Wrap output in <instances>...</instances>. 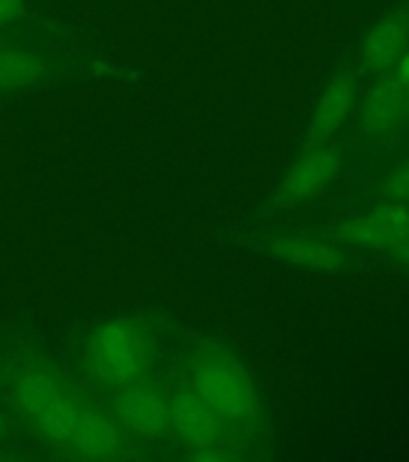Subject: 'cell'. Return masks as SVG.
<instances>
[{
    "instance_id": "6da1fadb",
    "label": "cell",
    "mask_w": 409,
    "mask_h": 462,
    "mask_svg": "<svg viewBox=\"0 0 409 462\" xmlns=\"http://www.w3.org/2000/svg\"><path fill=\"white\" fill-rule=\"evenodd\" d=\"M7 395L20 417L65 453L107 460L128 446L118 419L82 400L43 356H24L7 374Z\"/></svg>"
},
{
    "instance_id": "7a4b0ae2",
    "label": "cell",
    "mask_w": 409,
    "mask_h": 462,
    "mask_svg": "<svg viewBox=\"0 0 409 462\" xmlns=\"http://www.w3.org/2000/svg\"><path fill=\"white\" fill-rule=\"evenodd\" d=\"M191 385L241 439H251L263 424V402L244 361L229 346L205 342L186 359Z\"/></svg>"
},
{
    "instance_id": "3957f363",
    "label": "cell",
    "mask_w": 409,
    "mask_h": 462,
    "mask_svg": "<svg viewBox=\"0 0 409 462\" xmlns=\"http://www.w3.org/2000/svg\"><path fill=\"white\" fill-rule=\"evenodd\" d=\"M82 364L87 375L111 393L143 381L152 366L150 332L133 318H107L87 335Z\"/></svg>"
},
{
    "instance_id": "277c9868",
    "label": "cell",
    "mask_w": 409,
    "mask_h": 462,
    "mask_svg": "<svg viewBox=\"0 0 409 462\" xmlns=\"http://www.w3.org/2000/svg\"><path fill=\"white\" fill-rule=\"evenodd\" d=\"M169 410H172V431L186 446L191 453L205 450V448H227L241 446V439L231 426H227L219 414L202 400L193 390V385H181L169 395Z\"/></svg>"
},
{
    "instance_id": "5b68a950",
    "label": "cell",
    "mask_w": 409,
    "mask_h": 462,
    "mask_svg": "<svg viewBox=\"0 0 409 462\" xmlns=\"http://www.w3.org/2000/svg\"><path fill=\"white\" fill-rule=\"evenodd\" d=\"M114 411L125 431L143 439H162L172 431L169 395L154 383H144V378L116 390Z\"/></svg>"
},
{
    "instance_id": "8992f818",
    "label": "cell",
    "mask_w": 409,
    "mask_h": 462,
    "mask_svg": "<svg viewBox=\"0 0 409 462\" xmlns=\"http://www.w3.org/2000/svg\"><path fill=\"white\" fill-rule=\"evenodd\" d=\"M335 238L359 248H395L409 238V209L400 205L376 208L342 224Z\"/></svg>"
},
{
    "instance_id": "52a82bcc",
    "label": "cell",
    "mask_w": 409,
    "mask_h": 462,
    "mask_svg": "<svg viewBox=\"0 0 409 462\" xmlns=\"http://www.w3.org/2000/svg\"><path fill=\"white\" fill-rule=\"evenodd\" d=\"M339 171V154L325 144H313V150L296 159L280 183V200L287 205L309 200L321 188H325Z\"/></svg>"
},
{
    "instance_id": "ba28073f",
    "label": "cell",
    "mask_w": 409,
    "mask_h": 462,
    "mask_svg": "<svg viewBox=\"0 0 409 462\" xmlns=\"http://www.w3.org/2000/svg\"><path fill=\"white\" fill-rule=\"evenodd\" d=\"M409 49V20L404 14H390L368 32L364 42V60L368 70L383 72L397 63Z\"/></svg>"
},
{
    "instance_id": "9c48e42d",
    "label": "cell",
    "mask_w": 409,
    "mask_h": 462,
    "mask_svg": "<svg viewBox=\"0 0 409 462\" xmlns=\"http://www.w3.org/2000/svg\"><path fill=\"white\" fill-rule=\"evenodd\" d=\"M354 94L357 89L349 78L332 79L330 85L325 87L323 97L318 101L313 118H311V144H323L347 121V116L354 106Z\"/></svg>"
},
{
    "instance_id": "30bf717a",
    "label": "cell",
    "mask_w": 409,
    "mask_h": 462,
    "mask_svg": "<svg viewBox=\"0 0 409 462\" xmlns=\"http://www.w3.org/2000/svg\"><path fill=\"white\" fill-rule=\"evenodd\" d=\"M270 251L289 265L313 267V270H338L345 258L335 245L321 238L299 236V234H282L270 241Z\"/></svg>"
},
{
    "instance_id": "8fae6325",
    "label": "cell",
    "mask_w": 409,
    "mask_h": 462,
    "mask_svg": "<svg viewBox=\"0 0 409 462\" xmlns=\"http://www.w3.org/2000/svg\"><path fill=\"white\" fill-rule=\"evenodd\" d=\"M46 78V65L36 53L20 46H0V92L27 89Z\"/></svg>"
},
{
    "instance_id": "7c38bea8",
    "label": "cell",
    "mask_w": 409,
    "mask_h": 462,
    "mask_svg": "<svg viewBox=\"0 0 409 462\" xmlns=\"http://www.w3.org/2000/svg\"><path fill=\"white\" fill-rule=\"evenodd\" d=\"M364 123L371 133H386L400 125L403 121V104H400V94H397L395 79H386L383 85H378L367 101V114H364Z\"/></svg>"
},
{
    "instance_id": "4fadbf2b",
    "label": "cell",
    "mask_w": 409,
    "mask_h": 462,
    "mask_svg": "<svg viewBox=\"0 0 409 462\" xmlns=\"http://www.w3.org/2000/svg\"><path fill=\"white\" fill-rule=\"evenodd\" d=\"M395 68V87L397 94H400V104H403V121L409 123V49L404 51L403 56L397 58V63L393 65Z\"/></svg>"
},
{
    "instance_id": "5bb4252c",
    "label": "cell",
    "mask_w": 409,
    "mask_h": 462,
    "mask_svg": "<svg viewBox=\"0 0 409 462\" xmlns=\"http://www.w3.org/2000/svg\"><path fill=\"white\" fill-rule=\"evenodd\" d=\"M386 190L395 200H409V162L400 164L386 180Z\"/></svg>"
},
{
    "instance_id": "9a60e30c",
    "label": "cell",
    "mask_w": 409,
    "mask_h": 462,
    "mask_svg": "<svg viewBox=\"0 0 409 462\" xmlns=\"http://www.w3.org/2000/svg\"><path fill=\"white\" fill-rule=\"evenodd\" d=\"M22 10V0H0V27L13 22Z\"/></svg>"
},
{
    "instance_id": "2e32d148",
    "label": "cell",
    "mask_w": 409,
    "mask_h": 462,
    "mask_svg": "<svg viewBox=\"0 0 409 462\" xmlns=\"http://www.w3.org/2000/svg\"><path fill=\"white\" fill-rule=\"evenodd\" d=\"M393 251H395V258L409 267V238H404L403 244H397Z\"/></svg>"
},
{
    "instance_id": "e0dca14e",
    "label": "cell",
    "mask_w": 409,
    "mask_h": 462,
    "mask_svg": "<svg viewBox=\"0 0 409 462\" xmlns=\"http://www.w3.org/2000/svg\"><path fill=\"white\" fill-rule=\"evenodd\" d=\"M7 436H10V424H7V419L0 414V443L7 440Z\"/></svg>"
}]
</instances>
